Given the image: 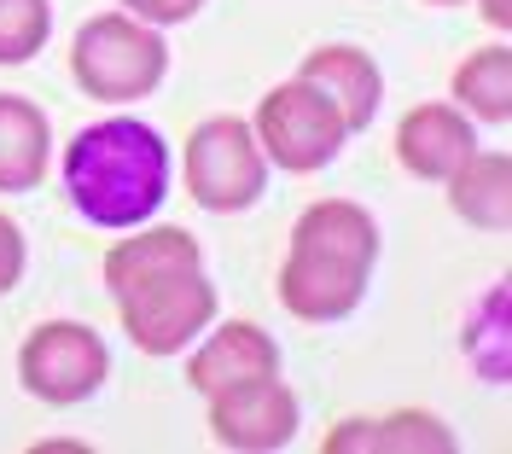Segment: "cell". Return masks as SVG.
<instances>
[{"instance_id": "6da1fadb", "label": "cell", "mask_w": 512, "mask_h": 454, "mask_svg": "<svg viewBox=\"0 0 512 454\" xmlns=\"http://www.w3.org/2000/svg\"><path fill=\"white\" fill-rule=\"evenodd\" d=\"M379 262V222L355 198H315L291 227L280 262V303L297 321H344L367 297Z\"/></svg>"}, {"instance_id": "7a4b0ae2", "label": "cell", "mask_w": 512, "mask_h": 454, "mask_svg": "<svg viewBox=\"0 0 512 454\" xmlns=\"http://www.w3.org/2000/svg\"><path fill=\"white\" fill-rule=\"evenodd\" d=\"M64 193L94 227H140L169 198V146L140 117H99L64 146Z\"/></svg>"}, {"instance_id": "3957f363", "label": "cell", "mask_w": 512, "mask_h": 454, "mask_svg": "<svg viewBox=\"0 0 512 454\" xmlns=\"http://www.w3.org/2000/svg\"><path fill=\"white\" fill-rule=\"evenodd\" d=\"M163 70H169L163 35L140 18H128V12H99L70 41V76L99 105L146 99L163 82Z\"/></svg>"}, {"instance_id": "277c9868", "label": "cell", "mask_w": 512, "mask_h": 454, "mask_svg": "<svg viewBox=\"0 0 512 454\" xmlns=\"http://www.w3.org/2000/svg\"><path fill=\"white\" fill-rule=\"evenodd\" d=\"M117 315L140 356H181L216 321V286L204 280V268H163L117 292Z\"/></svg>"}, {"instance_id": "5b68a950", "label": "cell", "mask_w": 512, "mask_h": 454, "mask_svg": "<svg viewBox=\"0 0 512 454\" xmlns=\"http://www.w3.org/2000/svg\"><path fill=\"white\" fill-rule=\"evenodd\" d=\"M251 134H256V146H262V158L280 163L286 175H315V169H326V163L344 152V140H350L344 117L332 111V99L320 94V88H309L303 76L274 82L262 94Z\"/></svg>"}, {"instance_id": "8992f818", "label": "cell", "mask_w": 512, "mask_h": 454, "mask_svg": "<svg viewBox=\"0 0 512 454\" xmlns=\"http://www.w3.org/2000/svg\"><path fill=\"white\" fill-rule=\"evenodd\" d=\"M268 187V158L256 146L251 123L239 117H204L187 134V193L210 216L251 210Z\"/></svg>"}, {"instance_id": "52a82bcc", "label": "cell", "mask_w": 512, "mask_h": 454, "mask_svg": "<svg viewBox=\"0 0 512 454\" xmlns=\"http://www.w3.org/2000/svg\"><path fill=\"white\" fill-rule=\"evenodd\" d=\"M105 338L82 321H41L18 350V385L30 390L35 402L53 408H76L105 385Z\"/></svg>"}, {"instance_id": "ba28073f", "label": "cell", "mask_w": 512, "mask_h": 454, "mask_svg": "<svg viewBox=\"0 0 512 454\" xmlns=\"http://www.w3.org/2000/svg\"><path fill=\"white\" fill-rule=\"evenodd\" d=\"M210 437L222 449L239 454H268L286 449L291 431H297V396L280 373H262V379H245V385L210 390Z\"/></svg>"}, {"instance_id": "9c48e42d", "label": "cell", "mask_w": 512, "mask_h": 454, "mask_svg": "<svg viewBox=\"0 0 512 454\" xmlns=\"http://www.w3.org/2000/svg\"><path fill=\"white\" fill-rule=\"evenodd\" d=\"M472 152H478V134H472V117L460 105H431L425 99L396 123V158L414 181H448Z\"/></svg>"}, {"instance_id": "30bf717a", "label": "cell", "mask_w": 512, "mask_h": 454, "mask_svg": "<svg viewBox=\"0 0 512 454\" xmlns=\"http://www.w3.org/2000/svg\"><path fill=\"white\" fill-rule=\"evenodd\" d=\"M297 76L332 99V111L344 117L350 134L373 129L379 99H384V76H379V59H373V53H361L350 41H326V47H315V53L297 65Z\"/></svg>"}, {"instance_id": "8fae6325", "label": "cell", "mask_w": 512, "mask_h": 454, "mask_svg": "<svg viewBox=\"0 0 512 454\" xmlns=\"http://www.w3.org/2000/svg\"><path fill=\"white\" fill-rule=\"evenodd\" d=\"M262 373H280V344H274L256 321L216 326L187 361V385L198 390V396L227 390V385H245V379H262Z\"/></svg>"}, {"instance_id": "7c38bea8", "label": "cell", "mask_w": 512, "mask_h": 454, "mask_svg": "<svg viewBox=\"0 0 512 454\" xmlns=\"http://www.w3.org/2000/svg\"><path fill=\"white\" fill-rule=\"evenodd\" d=\"M320 454H454V437L425 408H396L379 420H344L320 437Z\"/></svg>"}, {"instance_id": "4fadbf2b", "label": "cell", "mask_w": 512, "mask_h": 454, "mask_svg": "<svg viewBox=\"0 0 512 454\" xmlns=\"http://www.w3.org/2000/svg\"><path fill=\"white\" fill-rule=\"evenodd\" d=\"M53 158V134L41 105L24 94H0V193H35Z\"/></svg>"}, {"instance_id": "5bb4252c", "label": "cell", "mask_w": 512, "mask_h": 454, "mask_svg": "<svg viewBox=\"0 0 512 454\" xmlns=\"http://www.w3.org/2000/svg\"><path fill=\"white\" fill-rule=\"evenodd\" d=\"M443 187L460 222L483 227V233H507V222H512V158L507 152H483L478 146Z\"/></svg>"}, {"instance_id": "9a60e30c", "label": "cell", "mask_w": 512, "mask_h": 454, "mask_svg": "<svg viewBox=\"0 0 512 454\" xmlns=\"http://www.w3.org/2000/svg\"><path fill=\"white\" fill-rule=\"evenodd\" d=\"M198 262L204 257H198V239L187 227H146V233H128L123 245H111L99 274H105V292L117 297L134 280H152L163 268H198Z\"/></svg>"}, {"instance_id": "2e32d148", "label": "cell", "mask_w": 512, "mask_h": 454, "mask_svg": "<svg viewBox=\"0 0 512 454\" xmlns=\"http://www.w3.org/2000/svg\"><path fill=\"white\" fill-rule=\"evenodd\" d=\"M454 105L472 123H507L512 117V53L501 41L460 59V70H454Z\"/></svg>"}, {"instance_id": "e0dca14e", "label": "cell", "mask_w": 512, "mask_h": 454, "mask_svg": "<svg viewBox=\"0 0 512 454\" xmlns=\"http://www.w3.org/2000/svg\"><path fill=\"white\" fill-rule=\"evenodd\" d=\"M53 35L47 0H0V65H30Z\"/></svg>"}, {"instance_id": "ac0fdd59", "label": "cell", "mask_w": 512, "mask_h": 454, "mask_svg": "<svg viewBox=\"0 0 512 454\" xmlns=\"http://www.w3.org/2000/svg\"><path fill=\"white\" fill-rule=\"evenodd\" d=\"M466 356L489 385H507V286L483 297L478 321L466 326Z\"/></svg>"}, {"instance_id": "d6986e66", "label": "cell", "mask_w": 512, "mask_h": 454, "mask_svg": "<svg viewBox=\"0 0 512 454\" xmlns=\"http://www.w3.org/2000/svg\"><path fill=\"white\" fill-rule=\"evenodd\" d=\"M198 6H204V0H123L128 18H140V24H152V30H163V24H187Z\"/></svg>"}, {"instance_id": "ffe728a7", "label": "cell", "mask_w": 512, "mask_h": 454, "mask_svg": "<svg viewBox=\"0 0 512 454\" xmlns=\"http://www.w3.org/2000/svg\"><path fill=\"white\" fill-rule=\"evenodd\" d=\"M18 280H24V233L0 210V292H12Z\"/></svg>"}, {"instance_id": "44dd1931", "label": "cell", "mask_w": 512, "mask_h": 454, "mask_svg": "<svg viewBox=\"0 0 512 454\" xmlns=\"http://www.w3.org/2000/svg\"><path fill=\"white\" fill-rule=\"evenodd\" d=\"M478 12H483V24H495V30H507V24H512L507 0H478Z\"/></svg>"}, {"instance_id": "7402d4cb", "label": "cell", "mask_w": 512, "mask_h": 454, "mask_svg": "<svg viewBox=\"0 0 512 454\" xmlns=\"http://www.w3.org/2000/svg\"><path fill=\"white\" fill-rule=\"evenodd\" d=\"M425 6H460V0H425Z\"/></svg>"}]
</instances>
